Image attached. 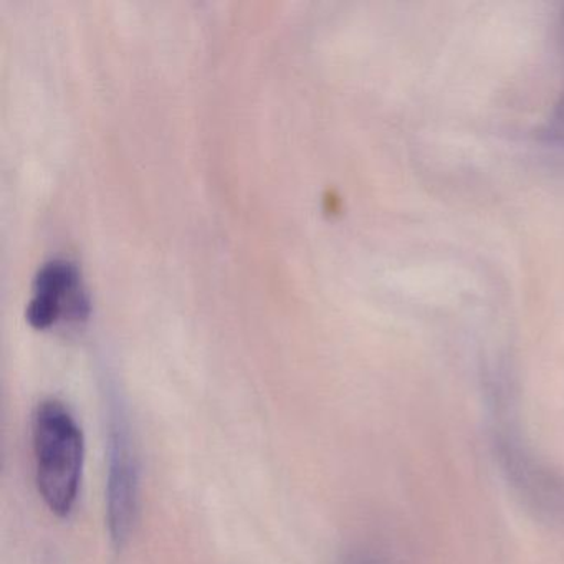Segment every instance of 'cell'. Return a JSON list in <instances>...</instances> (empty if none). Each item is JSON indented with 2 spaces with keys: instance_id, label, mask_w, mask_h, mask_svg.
I'll use <instances>...</instances> for the list:
<instances>
[{
  "instance_id": "6da1fadb",
  "label": "cell",
  "mask_w": 564,
  "mask_h": 564,
  "mask_svg": "<svg viewBox=\"0 0 564 564\" xmlns=\"http://www.w3.org/2000/svg\"><path fill=\"white\" fill-rule=\"evenodd\" d=\"M35 480L48 510L57 517L74 511L84 475L85 438L70 409L57 399H45L32 419Z\"/></svg>"
},
{
  "instance_id": "7a4b0ae2",
  "label": "cell",
  "mask_w": 564,
  "mask_h": 564,
  "mask_svg": "<svg viewBox=\"0 0 564 564\" xmlns=\"http://www.w3.org/2000/svg\"><path fill=\"white\" fill-rule=\"evenodd\" d=\"M107 457L108 531L115 546L123 547L140 508V464L124 411H110Z\"/></svg>"
},
{
  "instance_id": "3957f363",
  "label": "cell",
  "mask_w": 564,
  "mask_h": 564,
  "mask_svg": "<svg viewBox=\"0 0 564 564\" xmlns=\"http://www.w3.org/2000/svg\"><path fill=\"white\" fill-rule=\"evenodd\" d=\"M28 322L34 328L44 329L48 328L55 319L62 316V303L54 296L42 295V293H34L31 302L28 305Z\"/></svg>"
},
{
  "instance_id": "277c9868",
  "label": "cell",
  "mask_w": 564,
  "mask_h": 564,
  "mask_svg": "<svg viewBox=\"0 0 564 564\" xmlns=\"http://www.w3.org/2000/svg\"><path fill=\"white\" fill-rule=\"evenodd\" d=\"M345 564H384L375 554L355 553L345 561Z\"/></svg>"
}]
</instances>
